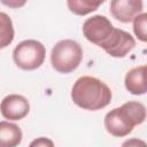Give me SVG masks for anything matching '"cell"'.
<instances>
[{
    "mask_svg": "<svg viewBox=\"0 0 147 147\" xmlns=\"http://www.w3.org/2000/svg\"><path fill=\"white\" fill-rule=\"evenodd\" d=\"M53 145L54 144H53L52 140L46 139L44 137H41V138H39V139H37V140H34L30 144V146H53Z\"/></svg>",
    "mask_w": 147,
    "mask_h": 147,
    "instance_id": "9a60e30c",
    "label": "cell"
},
{
    "mask_svg": "<svg viewBox=\"0 0 147 147\" xmlns=\"http://www.w3.org/2000/svg\"><path fill=\"white\" fill-rule=\"evenodd\" d=\"M109 8L115 20L122 23H129L142 13L144 3L142 0H111Z\"/></svg>",
    "mask_w": 147,
    "mask_h": 147,
    "instance_id": "ba28073f",
    "label": "cell"
},
{
    "mask_svg": "<svg viewBox=\"0 0 147 147\" xmlns=\"http://www.w3.org/2000/svg\"><path fill=\"white\" fill-rule=\"evenodd\" d=\"M111 91L101 79L92 76L79 77L72 88L71 99L75 105L85 110H100L111 101Z\"/></svg>",
    "mask_w": 147,
    "mask_h": 147,
    "instance_id": "6da1fadb",
    "label": "cell"
},
{
    "mask_svg": "<svg viewBox=\"0 0 147 147\" xmlns=\"http://www.w3.org/2000/svg\"><path fill=\"white\" fill-rule=\"evenodd\" d=\"M146 22H147V14L140 13L133 18V31L138 39L142 42L147 40V32H146Z\"/></svg>",
    "mask_w": 147,
    "mask_h": 147,
    "instance_id": "4fadbf2b",
    "label": "cell"
},
{
    "mask_svg": "<svg viewBox=\"0 0 147 147\" xmlns=\"http://www.w3.org/2000/svg\"><path fill=\"white\" fill-rule=\"evenodd\" d=\"M115 26L103 15H94L87 18L83 24L84 37L92 44L102 47L109 39Z\"/></svg>",
    "mask_w": 147,
    "mask_h": 147,
    "instance_id": "5b68a950",
    "label": "cell"
},
{
    "mask_svg": "<svg viewBox=\"0 0 147 147\" xmlns=\"http://www.w3.org/2000/svg\"><path fill=\"white\" fill-rule=\"evenodd\" d=\"M14 26L11 18L3 11H0V49L9 46L14 40Z\"/></svg>",
    "mask_w": 147,
    "mask_h": 147,
    "instance_id": "7c38bea8",
    "label": "cell"
},
{
    "mask_svg": "<svg viewBox=\"0 0 147 147\" xmlns=\"http://www.w3.org/2000/svg\"><path fill=\"white\" fill-rule=\"evenodd\" d=\"M106 0H67L69 10L78 16H85L95 11Z\"/></svg>",
    "mask_w": 147,
    "mask_h": 147,
    "instance_id": "8fae6325",
    "label": "cell"
},
{
    "mask_svg": "<svg viewBox=\"0 0 147 147\" xmlns=\"http://www.w3.org/2000/svg\"><path fill=\"white\" fill-rule=\"evenodd\" d=\"M23 138L22 130L15 123L0 122V147H16Z\"/></svg>",
    "mask_w": 147,
    "mask_h": 147,
    "instance_id": "30bf717a",
    "label": "cell"
},
{
    "mask_svg": "<svg viewBox=\"0 0 147 147\" xmlns=\"http://www.w3.org/2000/svg\"><path fill=\"white\" fill-rule=\"evenodd\" d=\"M145 74H146V65L134 67L127 71L124 78L125 88L134 95H142L146 93V82H145Z\"/></svg>",
    "mask_w": 147,
    "mask_h": 147,
    "instance_id": "9c48e42d",
    "label": "cell"
},
{
    "mask_svg": "<svg viewBox=\"0 0 147 147\" xmlns=\"http://www.w3.org/2000/svg\"><path fill=\"white\" fill-rule=\"evenodd\" d=\"M28 0H0V2L11 9H17V8H21L23 7L25 3H26Z\"/></svg>",
    "mask_w": 147,
    "mask_h": 147,
    "instance_id": "5bb4252c",
    "label": "cell"
},
{
    "mask_svg": "<svg viewBox=\"0 0 147 147\" xmlns=\"http://www.w3.org/2000/svg\"><path fill=\"white\" fill-rule=\"evenodd\" d=\"M46 48L34 39L21 41L13 51V60L15 64L22 70H36L45 61Z\"/></svg>",
    "mask_w": 147,
    "mask_h": 147,
    "instance_id": "277c9868",
    "label": "cell"
},
{
    "mask_svg": "<svg viewBox=\"0 0 147 147\" xmlns=\"http://www.w3.org/2000/svg\"><path fill=\"white\" fill-rule=\"evenodd\" d=\"M134 46L136 40L129 32L115 28L109 39L101 48L113 57H124L134 48Z\"/></svg>",
    "mask_w": 147,
    "mask_h": 147,
    "instance_id": "8992f818",
    "label": "cell"
},
{
    "mask_svg": "<svg viewBox=\"0 0 147 147\" xmlns=\"http://www.w3.org/2000/svg\"><path fill=\"white\" fill-rule=\"evenodd\" d=\"M145 119V106L138 101H127L106 114L105 127L109 134L122 138L131 133L133 127L142 124Z\"/></svg>",
    "mask_w": 147,
    "mask_h": 147,
    "instance_id": "7a4b0ae2",
    "label": "cell"
},
{
    "mask_svg": "<svg viewBox=\"0 0 147 147\" xmlns=\"http://www.w3.org/2000/svg\"><path fill=\"white\" fill-rule=\"evenodd\" d=\"M83 60L80 45L72 39L57 41L51 53L52 67L60 74H70L78 68Z\"/></svg>",
    "mask_w": 147,
    "mask_h": 147,
    "instance_id": "3957f363",
    "label": "cell"
},
{
    "mask_svg": "<svg viewBox=\"0 0 147 147\" xmlns=\"http://www.w3.org/2000/svg\"><path fill=\"white\" fill-rule=\"evenodd\" d=\"M1 115L9 121H20L30 111V103L26 98L20 94H8L0 103Z\"/></svg>",
    "mask_w": 147,
    "mask_h": 147,
    "instance_id": "52a82bcc",
    "label": "cell"
}]
</instances>
